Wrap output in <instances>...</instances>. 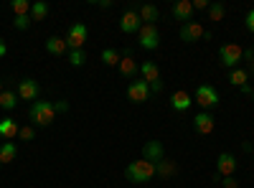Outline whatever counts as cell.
I'll return each mask as SVG.
<instances>
[{"instance_id": "6da1fadb", "label": "cell", "mask_w": 254, "mask_h": 188, "mask_svg": "<svg viewBox=\"0 0 254 188\" xmlns=\"http://www.w3.org/2000/svg\"><path fill=\"white\" fill-rule=\"evenodd\" d=\"M153 176H155V163L145 160V158L132 160V163L125 168V178H127V181H132V183H147Z\"/></svg>"}, {"instance_id": "7a4b0ae2", "label": "cell", "mask_w": 254, "mask_h": 188, "mask_svg": "<svg viewBox=\"0 0 254 188\" xmlns=\"http://www.w3.org/2000/svg\"><path fill=\"white\" fill-rule=\"evenodd\" d=\"M28 120L36 125V127H49V125L56 120L54 102H33L28 107Z\"/></svg>"}, {"instance_id": "3957f363", "label": "cell", "mask_w": 254, "mask_h": 188, "mask_svg": "<svg viewBox=\"0 0 254 188\" xmlns=\"http://www.w3.org/2000/svg\"><path fill=\"white\" fill-rule=\"evenodd\" d=\"M193 104H198L201 112L214 110V107H219V92L211 84H198L193 92Z\"/></svg>"}, {"instance_id": "277c9868", "label": "cell", "mask_w": 254, "mask_h": 188, "mask_svg": "<svg viewBox=\"0 0 254 188\" xmlns=\"http://www.w3.org/2000/svg\"><path fill=\"white\" fill-rule=\"evenodd\" d=\"M219 56H221V64L231 71V69H239L242 64V56H244V49L239 44H224L219 49Z\"/></svg>"}, {"instance_id": "5b68a950", "label": "cell", "mask_w": 254, "mask_h": 188, "mask_svg": "<svg viewBox=\"0 0 254 188\" xmlns=\"http://www.w3.org/2000/svg\"><path fill=\"white\" fill-rule=\"evenodd\" d=\"M87 36H89V31H87V26H84V23H71V26H69V33H66V46H69V51L84 49V44H87Z\"/></svg>"}, {"instance_id": "8992f818", "label": "cell", "mask_w": 254, "mask_h": 188, "mask_svg": "<svg viewBox=\"0 0 254 188\" xmlns=\"http://www.w3.org/2000/svg\"><path fill=\"white\" fill-rule=\"evenodd\" d=\"M137 41H140V49L155 51L160 46V31H158V26H142L140 33H137Z\"/></svg>"}, {"instance_id": "52a82bcc", "label": "cell", "mask_w": 254, "mask_h": 188, "mask_svg": "<svg viewBox=\"0 0 254 188\" xmlns=\"http://www.w3.org/2000/svg\"><path fill=\"white\" fill-rule=\"evenodd\" d=\"M140 28H142V20H140L137 10L135 8H127L122 13V18H120V31L130 36V33H140Z\"/></svg>"}, {"instance_id": "ba28073f", "label": "cell", "mask_w": 254, "mask_h": 188, "mask_svg": "<svg viewBox=\"0 0 254 188\" xmlns=\"http://www.w3.org/2000/svg\"><path fill=\"white\" fill-rule=\"evenodd\" d=\"M147 97H150V84L145 79H137L132 84H127V99L130 102L142 104V102H147Z\"/></svg>"}, {"instance_id": "9c48e42d", "label": "cell", "mask_w": 254, "mask_h": 188, "mask_svg": "<svg viewBox=\"0 0 254 188\" xmlns=\"http://www.w3.org/2000/svg\"><path fill=\"white\" fill-rule=\"evenodd\" d=\"M18 99H26V102H36L41 94V84L36 79H20L18 81V89H15Z\"/></svg>"}, {"instance_id": "30bf717a", "label": "cell", "mask_w": 254, "mask_h": 188, "mask_svg": "<svg viewBox=\"0 0 254 188\" xmlns=\"http://www.w3.org/2000/svg\"><path fill=\"white\" fill-rule=\"evenodd\" d=\"M120 74L125 76V79H135L137 74H140V64L132 59V49H125V54H122V59H120Z\"/></svg>"}, {"instance_id": "8fae6325", "label": "cell", "mask_w": 254, "mask_h": 188, "mask_svg": "<svg viewBox=\"0 0 254 188\" xmlns=\"http://www.w3.org/2000/svg\"><path fill=\"white\" fill-rule=\"evenodd\" d=\"M206 33V28L198 23V20H190V23H183L181 26V41H186V44H196V41H201Z\"/></svg>"}, {"instance_id": "7c38bea8", "label": "cell", "mask_w": 254, "mask_h": 188, "mask_svg": "<svg viewBox=\"0 0 254 188\" xmlns=\"http://www.w3.org/2000/svg\"><path fill=\"white\" fill-rule=\"evenodd\" d=\"M142 158L150 160V163H160V160L165 158L163 142H160V140H147V142L142 145Z\"/></svg>"}, {"instance_id": "4fadbf2b", "label": "cell", "mask_w": 254, "mask_h": 188, "mask_svg": "<svg viewBox=\"0 0 254 188\" xmlns=\"http://www.w3.org/2000/svg\"><path fill=\"white\" fill-rule=\"evenodd\" d=\"M234 171H237V158L231 153H221L216 158V173L221 178H226V176H234Z\"/></svg>"}, {"instance_id": "5bb4252c", "label": "cell", "mask_w": 254, "mask_h": 188, "mask_svg": "<svg viewBox=\"0 0 254 188\" xmlns=\"http://www.w3.org/2000/svg\"><path fill=\"white\" fill-rule=\"evenodd\" d=\"M214 127H216V122H214V117H211V112H198L193 117V130L198 135H211Z\"/></svg>"}, {"instance_id": "9a60e30c", "label": "cell", "mask_w": 254, "mask_h": 188, "mask_svg": "<svg viewBox=\"0 0 254 188\" xmlns=\"http://www.w3.org/2000/svg\"><path fill=\"white\" fill-rule=\"evenodd\" d=\"M171 13H173L176 20L190 23V20H193V3H190V0H178V3L171 8Z\"/></svg>"}, {"instance_id": "2e32d148", "label": "cell", "mask_w": 254, "mask_h": 188, "mask_svg": "<svg viewBox=\"0 0 254 188\" xmlns=\"http://www.w3.org/2000/svg\"><path fill=\"white\" fill-rule=\"evenodd\" d=\"M190 104H193V97H190L186 89H176V92L171 94V107H173L176 112H186Z\"/></svg>"}, {"instance_id": "e0dca14e", "label": "cell", "mask_w": 254, "mask_h": 188, "mask_svg": "<svg viewBox=\"0 0 254 188\" xmlns=\"http://www.w3.org/2000/svg\"><path fill=\"white\" fill-rule=\"evenodd\" d=\"M18 132H20V125L13 117H3V120H0V137L13 140V137H18Z\"/></svg>"}, {"instance_id": "ac0fdd59", "label": "cell", "mask_w": 254, "mask_h": 188, "mask_svg": "<svg viewBox=\"0 0 254 188\" xmlns=\"http://www.w3.org/2000/svg\"><path fill=\"white\" fill-rule=\"evenodd\" d=\"M46 51H49L51 56H64V54L69 51L66 38H61V36H51V38H46Z\"/></svg>"}, {"instance_id": "d6986e66", "label": "cell", "mask_w": 254, "mask_h": 188, "mask_svg": "<svg viewBox=\"0 0 254 188\" xmlns=\"http://www.w3.org/2000/svg\"><path fill=\"white\" fill-rule=\"evenodd\" d=\"M140 20H142V26H155V20H158V8L155 5H135Z\"/></svg>"}, {"instance_id": "ffe728a7", "label": "cell", "mask_w": 254, "mask_h": 188, "mask_svg": "<svg viewBox=\"0 0 254 188\" xmlns=\"http://www.w3.org/2000/svg\"><path fill=\"white\" fill-rule=\"evenodd\" d=\"M176 173H178V165H176L173 160L163 158L160 163H155V176H158V178H165V181H168V178H173Z\"/></svg>"}, {"instance_id": "44dd1931", "label": "cell", "mask_w": 254, "mask_h": 188, "mask_svg": "<svg viewBox=\"0 0 254 188\" xmlns=\"http://www.w3.org/2000/svg\"><path fill=\"white\" fill-rule=\"evenodd\" d=\"M140 74H142V79L147 81V84H153V81L160 79V69H158L155 61H142V64H140Z\"/></svg>"}, {"instance_id": "7402d4cb", "label": "cell", "mask_w": 254, "mask_h": 188, "mask_svg": "<svg viewBox=\"0 0 254 188\" xmlns=\"http://www.w3.org/2000/svg\"><path fill=\"white\" fill-rule=\"evenodd\" d=\"M15 155H18V148H15V142H10V140H5L3 145H0V163H13L15 160Z\"/></svg>"}, {"instance_id": "603a6c76", "label": "cell", "mask_w": 254, "mask_h": 188, "mask_svg": "<svg viewBox=\"0 0 254 188\" xmlns=\"http://www.w3.org/2000/svg\"><path fill=\"white\" fill-rule=\"evenodd\" d=\"M0 107H3L5 112H13L18 107V94L13 89H5L3 94H0Z\"/></svg>"}, {"instance_id": "cb8c5ba5", "label": "cell", "mask_w": 254, "mask_h": 188, "mask_svg": "<svg viewBox=\"0 0 254 188\" xmlns=\"http://www.w3.org/2000/svg\"><path fill=\"white\" fill-rule=\"evenodd\" d=\"M208 20H214V23H219V20H224L226 15V3H221V0H216V3H211L208 5Z\"/></svg>"}, {"instance_id": "d4e9b609", "label": "cell", "mask_w": 254, "mask_h": 188, "mask_svg": "<svg viewBox=\"0 0 254 188\" xmlns=\"http://www.w3.org/2000/svg\"><path fill=\"white\" fill-rule=\"evenodd\" d=\"M247 81H249V71H247V69H231V71H229V84L244 87Z\"/></svg>"}, {"instance_id": "484cf974", "label": "cell", "mask_w": 254, "mask_h": 188, "mask_svg": "<svg viewBox=\"0 0 254 188\" xmlns=\"http://www.w3.org/2000/svg\"><path fill=\"white\" fill-rule=\"evenodd\" d=\"M49 15V5L44 0H38V3H31V20H44Z\"/></svg>"}, {"instance_id": "4316f807", "label": "cell", "mask_w": 254, "mask_h": 188, "mask_svg": "<svg viewBox=\"0 0 254 188\" xmlns=\"http://www.w3.org/2000/svg\"><path fill=\"white\" fill-rule=\"evenodd\" d=\"M120 51L117 49H104L102 51V61H104V66H120Z\"/></svg>"}, {"instance_id": "83f0119b", "label": "cell", "mask_w": 254, "mask_h": 188, "mask_svg": "<svg viewBox=\"0 0 254 188\" xmlns=\"http://www.w3.org/2000/svg\"><path fill=\"white\" fill-rule=\"evenodd\" d=\"M84 61H87V51H84V49H79V51H69V64H71L74 69H79Z\"/></svg>"}, {"instance_id": "f1b7e54d", "label": "cell", "mask_w": 254, "mask_h": 188, "mask_svg": "<svg viewBox=\"0 0 254 188\" xmlns=\"http://www.w3.org/2000/svg\"><path fill=\"white\" fill-rule=\"evenodd\" d=\"M10 8H13L15 15H28L31 13V3H28V0H13Z\"/></svg>"}, {"instance_id": "f546056e", "label": "cell", "mask_w": 254, "mask_h": 188, "mask_svg": "<svg viewBox=\"0 0 254 188\" xmlns=\"http://www.w3.org/2000/svg\"><path fill=\"white\" fill-rule=\"evenodd\" d=\"M31 23H33V20H31V13H28V15H15L13 28H15V31H28Z\"/></svg>"}, {"instance_id": "4dcf8cb0", "label": "cell", "mask_w": 254, "mask_h": 188, "mask_svg": "<svg viewBox=\"0 0 254 188\" xmlns=\"http://www.w3.org/2000/svg\"><path fill=\"white\" fill-rule=\"evenodd\" d=\"M18 137L23 140V142H31L33 137H36V130L31 127V125H26V127H20V132H18Z\"/></svg>"}, {"instance_id": "1f68e13d", "label": "cell", "mask_w": 254, "mask_h": 188, "mask_svg": "<svg viewBox=\"0 0 254 188\" xmlns=\"http://www.w3.org/2000/svg\"><path fill=\"white\" fill-rule=\"evenodd\" d=\"M54 112H56V115H66V112H69V102H66V99L54 102Z\"/></svg>"}, {"instance_id": "d6a6232c", "label": "cell", "mask_w": 254, "mask_h": 188, "mask_svg": "<svg viewBox=\"0 0 254 188\" xmlns=\"http://www.w3.org/2000/svg\"><path fill=\"white\" fill-rule=\"evenodd\" d=\"M242 61H249V74H254V49H244Z\"/></svg>"}, {"instance_id": "836d02e7", "label": "cell", "mask_w": 254, "mask_h": 188, "mask_svg": "<svg viewBox=\"0 0 254 188\" xmlns=\"http://www.w3.org/2000/svg\"><path fill=\"white\" fill-rule=\"evenodd\" d=\"M221 188H239V181L234 176H226V178H221Z\"/></svg>"}, {"instance_id": "e575fe53", "label": "cell", "mask_w": 254, "mask_h": 188, "mask_svg": "<svg viewBox=\"0 0 254 188\" xmlns=\"http://www.w3.org/2000/svg\"><path fill=\"white\" fill-rule=\"evenodd\" d=\"M244 26H247V31H249V33H254V8L247 13V18H244Z\"/></svg>"}, {"instance_id": "d590c367", "label": "cell", "mask_w": 254, "mask_h": 188, "mask_svg": "<svg viewBox=\"0 0 254 188\" xmlns=\"http://www.w3.org/2000/svg\"><path fill=\"white\" fill-rule=\"evenodd\" d=\"M208 0H193V10H208Z\"/></svg>"}, {"instance_id": "8d00e7d4", "label": "cell", "mask_w": 254, "mask_h": 188, "mask_svg": "<svg viewBox=\"0 0 254 188\" xmlns=\"http://www.w3.org/2000/svg\"><path fill=\"white\" fill-rule=\"evenodd\" d=\"M163 92V81L158 79V81H153V84H150V94H160Z\"/></svg>"}, {"instance_id": "74e56055", "label": "cell", "mask_w": 254, "mask_h": 188, "mask_svg": "<svg viewBox=\"0 0 254 188\" xmlns=\"http://www.w3.org/2000/svg\"><path fill=\"white\" fill-rule=\"evenodd\" d=\"M97 8H112V0H94Z\"/></svg>"}, {"instance_id": "f35d334b", "label": "cell", "mask_w": 254, "mask_h": 188, "mask_svg": "<svg viewBox=\"0 0 254 188\" xmlns=\"http://www.w3.org/2000/svg\"><path fill=\"white\" fill-rule=\"evenodd\" d=\"M5 54H8V46H5V41H3V38H0V59H3Z\"/></svg>"}, {"instance_id": "ab89813d", "label": "cell", "mask_w": 254, "mask_h": 188, "mask_svg": "<svg viewBox=\"0 0 254 188\" xmlns=\"http://www.w3.org/2000/svg\"><path fill=\"white\" fill-rule=\"evenodd\" d=\"M242 150H244V153H252V150H254V145H249V142H242Z\"/></svg>"}, {"instance_id": "60d3db41", "label": "cell", "mask_w": 254, "mask_h": 188, "mask_svg": "<svg viewBox=\"0 0 254 188\" xmlns=\"http://www.w3.org/2000/svg\"><path fill=\"white\" fill-rule=\"evenodd\" d=\"M239 92H242V94H252V87H249V84H244V87H239Z\"/></svg>"}, {"instance_id": "b9f144b4", "label": "cell", "mask_w": 254, "mask_h": 188, "mask_svg": "<svg viewBox=\"0 0 254 188\" xmlns=\"http://www.w3.org/2000/svg\"><path fill=\"white\" fill-rule=\"evenodd\" d=\"M5 92V87H3V79H0V94H3Z\"/></svg>"}, {"instance_id": "7bdbcfd3", "label": "cell", "mask_w": 254, "mask_h": 188, "mask_svg": "<svg viewBox=\"0 0 254 188\" xmlns=\"http://www.w3.org/2000/svg\"><path fill=\"white\" fill-rule=\"evenodd\" d=\"M252 99H254V87H252Z\"/></svg>"}, {"instance_id": "ee69618b", "label": "cell", "mask_w": 254, "mask_h": 188, "mask_svg": "<svg viewBox=\"0 0 254 188\" xmlns=\"http://www.w3.org/2000/svg\"><path fill=\"white\" fill-rule=\"evenodd\" d=\"M252 158H254V150H252Z\"/></svg>"}]
</instances>
